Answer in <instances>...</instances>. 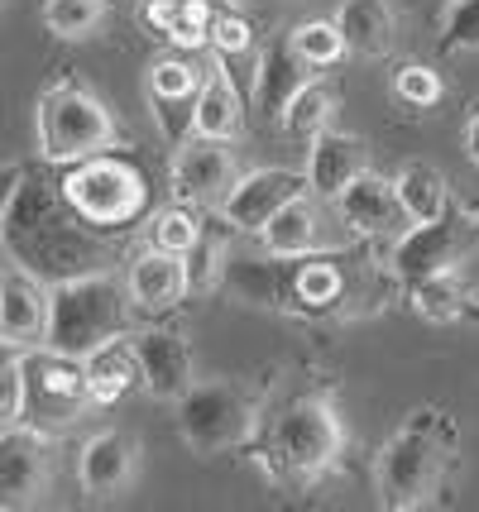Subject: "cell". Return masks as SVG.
I'll list each match as a JSON object with an SVG mask.
<instances>
[{"label":"cell","mask_w":479,"mask_h":512,"mask_svg":"<svg viewBox=\"0 0 479 512\" xmlns=\"http://www.w3.org/2000/svg\"><path fill=\"white\" fill-rule=\"evenodd\" d=\"M460 465V426L446 407H412L398 431L379 446L374 460V493L384 512H417L432 508L446 493L451 469Z\"/></svg>","instance_id":"1"},{"label":"cell","mask_w":479,"mask_h":512,"mask_svg":"<svg viewBox=\"0 0 479 512\" xmlns=\"http://www.w3.org/2000/svg\"><path fill=\"white\" fill-rule=\"evenodd\" d=\"M0 245L15 254V264L29 268L44 283H63L77 273L106 268V245L92 235V225L63 201V192H48L44 182L29 178H24L20 197L10 206Z\"/></svg>","instance_id":"2"},{"label":"cell","mask_w":479,"mask_h":512,"mask_svg":"<svg viewBox=\"0 0 479 512\" xmlns=\"http://www.w3.org/2000/svg\"><path fill=\"white\" fill-rule=\"evenodd\" d=\"M130 292L120 278H111L106 268L96 273H77L63 283H48V331L44 345L58 355L87 359L92 350L111 345L130 331Z\"/></svg>","instance_id":"3"},{"label":"cell","mask_w":479,"mask_h":512,"mask_svg":"<svg viewBox=\"0 0 479 512\" xmlns=\"http://www.w3.org/2000/svg\"><path fill=\"white\" fill-rule=\"evenodd\" d=\"M259 422H264V383L197 379L178 398V436L202 460L250 446Z\"/></svg>","instance_id":"4"},{"label":"cell","mask_w":479,"mask_h":512,"mask_svg":"<svg viewBox=\"0 0 479 512\" xmlns=\"http://www.w3.org/2000/svg\"><path fill=\"white\" fill-rule=\"evenodd\" d=\"M34 134H39V158L44 163H63V168L120 144V125H115L111 106L92 87H82L77 77H58V82H48L39 91Z\"/></svg>","instance_id":"5"},{"label":"cell","mask_w":479,"mask_h":512,"mask_svg":"<svg viewBox=\"0 0 479 512\" xmlns=\"http://www.w3.org/2000/svg\"><path fill=\"white\" fill-rule=\"evenodd\" d=\"M345 450V422L336 412L331 393H307L288 402L269 426L264 460L274 469V479H317L341 460Z\"/></svg>","instance_id":"6"},{"label":"cell","mask_w":479,"mask_h":512,"mask_svg":"<svg viewBox=\"0 0 479 512\" xmlns=\"http://www.w3.org/2000/svg\"><path fill=\"white\" fill-rule=\"evenodd\" d=\"M58 192L92 230H125L149 211V178L111 149L68 163Z\"/></svg>","instance_id":"7"},{"label":"cell","mask_w":479,"mask_h":512,"mask_svg":"<svg viewBox=\"0 0 479 512\" xmlns=\"http://www.w3.org/2000/svg\"><path fill=\"white\" fill-rule=\"evenodd\" d=\"M475 249H479V221L465 206H451L446 216H436L427 225H408L393 245H384V259L398 273V283L408 288L417 278L465 268L475 259Z\"/></svg>","instance_id":"8"},{"label":"cell","mask_w":479,"mask_h":512,"mask_svg":"<svg viewBox=\"0 0 479 512\" xmlns=\"http://www.w3.org/2000/svg\"><path fill=\"white\" fill-rule=\"evenodd\" d=\"M20 369H24L20 422L58 431V426H72L92 407V388H87L82 359L58 355V350H48V345H29V350H20Z\"/></svg>","instance_id":"9"},{"label":"cell","mask_w":479,"mask_h":512,"mask_svg":"<svg viewBox=\"0 0 479 512\" xmlns=\"http://www.w3.org/2000/svg\"><path fill=\"white\" fill-rule=\"evenodd\" d=\"M53 489V436L34 422L0 426V512L39 508Z\"/></svg>","instance_id":"10"},{"label":"cell","mask_w":479,"mask_h":512,"mask_svg":"<svg viewBox=\"0 0 479 512\" xmlns=\"http://www.w3.org/2000/svg\"><path fill=\"white\" fill-rule=\"evenodd\" d=\"M235 178H240V163L230 154V139H206V134H187L168 168L173 201L197 206V211H216Z\"/></svg>","instance_id":"11"},{"label":"cell","mask_w":479,"mask_h":512,"mask_svg":"<svg viewBox=\"0 0 479 512\" xmlns=\"http://www.w3.org/2000/svg\"><path fill=\"white\" fill-rule=\"evenodd\" d=\"M297 264L302 259H283L259 245V254H235L230 249L226 273H221V297L240 302V307H259V312H297Z\"/></svg>","instance_id":"12"},{"label":"cell","mask_w":479,"mask_h":512,"mask_svg":"<svg viewBox=\"0 0 479 512\" xmlns=\"http://www.w3.org/2000/svg\"><path fill=\"white\" fill-rule=\"evenodd\" d=\"M297 192H307V173H297V168H254V173L235 178L226 201L216 206V216L230 221L235 235H259Z\"/></svg>","instance_id":"13"},{"label":"cell","mask_w":479,"mask_h":512,"mask_svg":"<svg viewBox=\"0 0 479 512\" xmlns=\"http://www.w3.org/2000/svg\"><path fill=\"white\" fill-rule=\"evenodd\" d=\"M139 359V388L159 402H178L197 383V359H192V345H187L183 331L173 326H144V331L130 335Z\"/></svg>","instance_id":"14"},{"label":"cell","mask_w":479,"mask_h":512,"mask_svg":"<svg viewBox=\"0 0 479 512\" xmlns=\"http://www.w3.org/2000/svg\"><path fill=\"white\" fill-rule=\"evenodd\" d=\"M77 479H82V493L96 503H111L120 493H130L139 479V436L120 431V426L87 436L77 450Z\"/></svg>","instance_id":"15"},{"label":"cell","mask_w":479,"mask_h":512,"mask_svg":"<svg viewBox=\"0 0 479 512\" xmlns=\"http://www.w3.org/2000/svg\"><path fill=\"white\" fill-rule=\"evenodd\" d=\"M336 211H341V221L355 230V235H365L374 245H393L403 230H408V211H403V201L393 192V182L379 178V173H360V178L341 187V197H336Z\"/></svg>","instance_id":"16"},{"label":"cell","mask_w":479,"mask_h":512,"mask_svg":"<svg viewBox=\"0 0 479 512\" xmlns=\"http://www.w3.org/2000/svg\"><path fill=\"white\" fill-rule=\"evenodd\" d=\"M197 91H202V72L187 58H154L144 72V96L154 106V120L168 144H183L192 134V111H197Z\"/></svg>","instance_id":"17"},{"label":"cell","mask_w":479,"mask_h":512,"mask_svg":"<svg viewBox=\"0 0 479 512\" xmlns=\"http://www.w3.org/2000/svg\"><path fill=\"white\" fill-rule=\"evenodd\" d=\"M369 168V144L360 134H345V130H317L307 139V192H317L321 201H336L341 187L360 178Z\"/></svg>","instance_id":"18"},{"label":"cell","mask_w":479,"mask_h":512,"mask_svg":"<svg viewBox=\"0 0 479 512\" xmlns=\"http://www.w3.org/2000/svg\"><path fill=\"white\" fill-rule=\"evenodd\" d=\"M125 292H130L135 312H149V316L173 312L187 292H192L187 288L183 254H168V249H159V245L139 249L135 259H130V268H125Z\"/></svg>","instance_id":"19"},{"label":"cell","mask_w":479,"mask_h":512,"mask_svg":"<svg viewBox=\"0 0 479 512\" xmlns=\"http://www.w3.org/2000/svg\"><path fill=\"white\" fill-rule=\"evenodd\" d=\"M44 331H48V283L15 264L0 278V340L29 350V345H44Z\"/></svg>","instance_id":"20"},{"label":"cell","mask_w":479,"mask_h":512,"mask_svg":"<svg viewBox=\"0 0 479 512\" xmlns=\"http://www.w3.org/2000/svg\"><path fill=\"white\" fill-rule=\"evenodd\" d=\"M307 82H312V67L297 58V48L288 39L269 44L259 53V67H254V111H259V120L269 130H283V115Z\"/></svg>","instance_id":"21"},{"label":"cell","mask_w":479,"mask_h":512,"mask_svg":"<svg viewBox=\"0 0 479 512\" xmlns=\"http://www.w3.org/2000/svg\"><path fill=\"white\" fill-rule=\"evenodd\" d=\"M360 292L350 288L336 249L326 254H307L297 264V312L293 316H355Z\"/></svg>","instance_id":"22"},{"label":"cell","mask_w":479,"mask_h":512,"mask_svg":"<svg viewBox=\"0 0 479 512\" xmlns=\"http://www.w3.org/2000/svg\"><path fill=\"white\" fill-rule=\"evenodd\" d=\"M259 245L269 249V254H283V259H307V254L336 249L326 240V216H321V206L312 201V192H297L274 221L259 230Z\"/></svg>","instance_id":"23"},{"label":"cell","mask_w":479,"mask_h":512,"mask_svg":"<svg viewBox=\"0 0 479 512\" xmlns=\"http://www.w3.org/2000/svg\"><path fill=\"white\" fill-rule=\"evenodd\" d=\"M408 307L422 321H432V326H451V321H465V316L475 312L479 292L475 283L465 278V268H451V273H432V278H417L408 283Z\"/></svg>","instance_id":"24"},{"label":"cell","mask_w":479,"mask_h":512,"mask_svg":"<svg viewBox=\"0 0 479 512\" xmlns=\"http://www.w3.org/2000/svg\"><path fill=\"white\" fill-rule=\"evenodd\" d=\"M331 20L341 24L345 48L360 58H388L398 48V20H393L388 0H341Z\"/></svg>","instance_id":"25"},{"label":"cell","mask_w":479,"mask_h":512,"mask_svg":"<svg viewBox=\"0 0 479 512\" xmlns=\"http://www.w3.org/2000/svg\"><path fill=\"white\" fill-rule=\"evenodd\" d=\"M245 130V101L230 82L226 63L216 58V67L202 77V91H197V111H192V134H206V139H240Z\"/></svg>","instance_id":"26"},{"label":"cell","mask_w":479,"mask_h":512,"mask_svg":"<svg viewBox=\"0 0 479 512\" xmlns=\"http://www.w3.org/2000/svg\"><path fill=\"white\" fill-rule=\"evenodd\" d=\"M87 369V388H92V407H115L125 398L130 388H139V359H135V345L120 335L111 345H101L92 355L82 359Z\"/></svg>","instance_id":"27"},{"label":"cell","mask_w":479,"mask_h":512,"mask_svg":"<svg viewBox=\"0 0 479 512\" xmlns=\"http://www.w3.org/2000/svg\"><path fill=\"white\" fill-rule=\"evenodd\" d=\"M393 192H398V201H403V211H408L412 225H427L451 211V182H446V173H441L436 163H427V158L403 163L398 178H393Z\"/></svg>","instance_id":"28"},{"label":"cell","mask_w":479,"mask_h":512,"mask_svg":"<svg viewBox=\"0 0 479 512\" xmlns=\"http://www.w3.org/2000/svg\"><path fill=\"white\" fill-rule=\"evenodd\" d=\"M144 20L178 48H211V0H163V5H139Z\"/></svg>","instance_id":"29"},{"label":"cell","mask_w":479,"mask_h":512,"mask_svg":"<svg viewBox=\"0 0 479 512\" xmlns=\"http://www.w3.org/2000/svg\"><path fill=\"white\" fill-rule=\"evenodd\" d=\"M226 259H230V221L202 225L197 245L183 254L187 288L197 292V297H202V292H216V288H221V273H226Z\"/></svg>","instance_id":"30"},{"label":"cell","mask_w":479,"mask_h":512,"mask_svg":"<svg viewBox=\"0 0 479 512\" xmlns=\"http://www.w3.org/2000/svg\"><path fill=\"white\" fill-rule=\"evenodd\" d=\"M331 115H336V87H331L326 77H312V82L293 96L288 115H283V134L312 139L317 130H326V125H331Z\"/></svg>","instance_id":"31"},{"label":"cell","mask_w":479,"mask_h":512,"mask_svg":"<svg viewBox=\"0 0 479 512\" xmlns=\"http://www.w3.org/2000/svg\"><path fill=\"white\" fill-rule=\"evenodd\" d=\"M288 44L297 48V58L312 67V72H321V67H336L345 53H350V48H345L341 24H336V20H302V24H293Z\"/></svg>","instance_id":"32"},{"label":"cell","mask_w":479,"mask_h":512,"mask_svg":"<svg viewBox=\"0 0 479 512\" xmlns=\"http://www.w3.org/2000/svg\"><path fill=\"white\" fill-rule=\"evenodd\" d=\"M197 235H202V216H197V206H183V201L154 211V221H149V245L168 249V254H187L197 245Z\"/></svg>","instance_id":"33"},{"label":"cell","mask_w":479,"mask_h":512,"mask_svg":"<svg viewBox=\"0 0 479 512\" xmlns=\"http://www.w3.org/2000/svg\"><path fill=\"white\" fill-rule=\"evenodd\" d=\"M101 15H106V5H96V0H48L44 29L53 39H92L101 29Z\"/></svg>","instance_id":"34"},{"label":"cell","mask_w":479,"mask_h":512,"mask_svg":"<svg viewBox=\"0 0 479 512\" xmlns=\"http://www.w3.org/2000/svg\"><path fill=\"white\" fill-rule=\"evenodd\" d=\"M441 91H446V82H441V72L427 63H403L393 72V96H398L403 106H412V111H432L436 101H441Z\"/></svg>","instance_id":"35"},{"label":"cell","mask_w":479,"mask_h":512,"mask_svg":"<svg viewBox=\"0 0 479 512\" xmlns=\"http://www.w3.org/2000/svg\"><path fill=\"white\" fill-rule=\"evenodd\" d=\"M441 53H475L479 48V0H451L441 15Z\"/></svg>","instance_id":"36"},{"label":"cell","mask_w":479,"mask_h":512,"mask_svg":"<svg viewBox=\"0 0 479 512\" xmlns=\"http://www.w3.org/2000/svg\"><path fill=\"white\" fill-rule=\"evenodd\" d=\"M24 412V369H20V345L0 340V426L20 422Z\"/></svg>","instance_id":"37"},{"label":"cell","mask_w":479,"mask_h":512,"mask_svg":"<svg viewBox=\"0 0 479 512\" xmlns=\"http://www.w3.org/2000/svg\"><path fill=\"white\" fill-rule=\"evenodd\" d=\"M250 48H254L250 20H240L235 10H226V15H216V20H211V53H216L221 63H235V58H245Z\"/></svg>","instance_id":"38"},{"label":"cell","mask_w":479,"mask_h":512,"mask_svg":"<svg viewBox=\"0 0 479 512\" xmlns=\"http://www.w3.org/2000/svg\"><path fill=\"white\" fill-rule=\"evenodd\" d=\"M24 178H29V173H24L20 163H0V235H5V221H10V206L20 197Z\"/></svg>","instance_id":"39"},{"label":"cell","mask_w":479,"mask_h":512,"mask_svg":"<svg viewBox=\"0 0 479 512\" xmlns=\"http://www.w3.org/2000/svg\"><path fill=\"white\" fill-rule=\"evenodd\" d=\"M465 154H470V163L479 168V111L470 115V125H465Z\"/></svg>","instance_id":"40"},{"label":"cell","mask_w":479,"mask_h":512,"mask_svg":"<svg viewBox=\"0 0 479 512\" xmlns=\"http://www.w3.org/2000/svg\"><path fill=\"white\" fill-rule=\"evenodd\" d=\"M465 211H470V216H475V221H479V197H470V201H465Z\"/></svg>","instance_id":"41"},{"label":"cell","mask_w":479,"mask_h":512,"mask_svg":"<svg viewBox=\"0 0 479 512\" xmlns=\"http://www.w3.org/2000/svg\"><path fill=\"white\" fill-rule=\"evenodd\" d=\"M139 5H163V0H139Z\"/></svg>","instance_id":"42"},{"label":"cell","mask_w":479,"mask_h":512,"mask_svg":"<svg viewBox=\"0 0 479 512\" xmlns=\"http://www.w3.org/2000/svg\"><path fill=\"white\" fill-rule=\"evenodd\" d=\"M230 5H250V0H230Z\"/></svg>","instance_id":"43"},{"label":"cell","mask_w":479,"mask_h":512,"mask_svg":"<svg viewBox=\"0 0 479 512\" xmlns=\"http://www.w3.org/2000/svg\"><path fill=\"white\" fill-rule=\"evenodd\" d=\"M96 5H111V0H96Z\"/></svg>","instance_id":"44"},{"label":"cell","mask_w":479,"mask_h":512,"mask_svg":"<svg viewBox=\"0 0 479 512\" xmlns=\"http://www.w3.org/2000/svg\"><path fill=\"white\" fill-rule=\"evenodd\" d=\"M0 10H5V0H0Z\"/></svg>","instance_id":"45"}]
</instances>
